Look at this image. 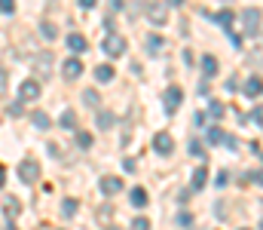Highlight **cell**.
I'll return each instance as SVG.
<instances>
[{
	"mask_svg": "<svg viewBox=\"0 0 263 230\" xmlns=\"http://www.w3.org/2000/svg\"><path fill=\"white\" fill-rule=\"evenodd\" d=\"M101 52H104L107 59H120L125 52V37L122 34H107V37L101 40Z\"/></svg>",
	"mask_w": 263,
	"mask_h": 230,
	"instance_id": "1",
	"label": "cell"
},
{
	"mask_svg": "<svg viewBox=\"0 0 263 230\" xmlns=\"http://www.w3.org/2000/svg\"><path fill=\"white\" fill-rule=\"evenodd\" d=\"M181 101H184V89L181 86H168L162 92V105H165V114H175L181 108Z\"/></svg>",
	"mask_w": 263,
	"mask_h": 230,
	"instance_id": "2",
	"label": "cell"
},
{
	"mask_svg": "<svg viewBox=\"0 0 263 230\" xmlns=\"http://www.w3.org/2000/svg\"><path fill=\"white\" fill-rule=\"evenodd\" d=\"M34 74H37L40 80H49V77H52V55H49V52L34 55Z\"/></svg>",
	"mask_w": 263,
	"mask_h": 230,
	"instance_id": "3",
	"label": "cell"
},
{
	"mask_svg": "<svg viewBox=\"0 0 263 230\" xmlns=\"http://www.w3.org/2000/svg\"><path fill=\"white\" fill-rule=\"evenodd\" d=\"M19 178H21V184H34L40 178V166L34 163V160H21L19 163Z\"/></svg>",
	"mask_w": 263,
	"mask_h": 230,
	"instance_id": "4",
	"label": "cell"
},
{
	"mask_svg": "<svg viewBox=\"0 0 263 230\" xmlns=\"http://www.w3.org/2000/svg\"><path fill=\"white\" fill-rule=\"evenodd\" d=\"M40 98V83L37 80H25V83H19V101L25 105V101H37Z\"/></svg>",
	"mask_w": 263,
	"mask_h": 230,
	"instance_id": "5",
	"label": "cell"
},
{
	"mask_svg": "<svg viewBox=\"0 0 263 230\" xmlns=\"http://www.w3.org/2000/svg\"><path fill=\"white\" fill-rule=\"evenodd\" d=\"M61 74H64V80H80L83 77V59H64L61 62Z\"/></svg>",
	"mask_w": 263,
	"mask_h": 230,
	"instance_id": "6",
	"label": "cell"
},
{
	"mask_svg": "<svg viewBox=\"0 0 263 230\" xmlns=\"http://www.w3.org/2000/svg\"><path fill=\"white\" fill-rule=\"evenodd\" d=\"M153 151H156L159 157H168L171 151H175V138H171L168 132H156V138H153Z\"/></svg>",
	"mask_w": 263,
	"mask_h": 230,
	"instance_id": "7",
	"label": "cell"
},
{
	"mask_svg": "<svg viewBox=\"0 0 263 230\" xmlns=\"http://www.w3.org/2000/svg\"><path fill=\"white\" fill-rule=\"evenodd\" d=\"M260 9H245L242 13V22H245V34H257L260 31Z\"/></svg>",
	"mask_w": 263,
	"mask_h": 230,
	"instance_id": "8",
	"label": "cell"
},
{
	"mask_svg": "<svg viewBox=\"0 0 263 230\" xmlns=\"http://www.w3.org/2000/svg\"><path fill=\"white\" fill-rule=\"evenodd\" d=\"M242 92H245L248 98H260V95H263V80H260L257 74H251V77L245 80V86H242Z\"/></svg>",
	"mask_w": 263,
	"mask_h": 230,
	"instance_id": "9",
	"label": "cell"
},
{
	"mask_svg": "<svg viewBox=\"0 0 263 230\" xmlns=\"http://www.w3.org/2000/svg\"><path fill=\"white\" fill-rule=\"evenodd\" d=\"M122 190V181L117 175H110V178H101V193L104 197H113V193H120Z\"/></svg>",
	"mask_w": 263,
	"mask_h": 230,
	"instance_id": "10",
	"label": "cell"
},
{
	"mask_svg": "<svg viewBox=\"0 0 263 230\" xmlns=\"http://www.w3.org/2000/svg\"><path fill=\"white\" fill-rule=\"evenodd\" d=\"M67 46H71V52H77V55L89 49V43H86L83 34H67Z\"/></svg>",
	"mask_w": 263,
	"mask_h": 230,
	"instance_id": "11",
	"label": "cell"
},
{
	"mask_svg": "<svg viewBox=\"0 0 263 230\" xmlns=\"http://www.w3.org/2000/svg\"><path fill=\"white\" fill-rule=\"evenodd\" d=\"M208 19H214L217 22V25H223V31H230L233 28V13H230V9H221V13H214V16H208Z\"/></svg>",
	"mask_w": 263,
	"mask_h": 230,
	"instance_id": "12",
	"label": "cell"
},
{
	"mask_svg": "<svg viewBox=\"0 0 263 230\" xmlns=\"http://www.w3.org/2000/svg\"><path fill=\"white\" fill-rule=\"evenodd\" d=\"M113 77H117V71H113L110 65H98L95 68V80H98V83H110Z\"/></svg>",
	"mask_w": 263,
	"mask_h": 230,
	"instance_id": "13",
	"label": "cell"
},
{
	"mask_svg": "<svg viewBox=\"0 0 263 230\" xmlns=\"http://www.w3.org/2000/svg\"><path fill=\"white\" fill-rule=\"evenodd\" d=\"M214 74H217V59H214V55H205V59H202V77L211 80Z\"/></svg>",
	"mask_w": 263,
	"mask_h": 230,
	"instance_id": "14",
	"label": "cell"
},
{
	"mask_svg": "<svg viewBox=\"0 0 263 230\" xmlns=\"http://www.w3.org/2000/svg\"><path fill=\"white\" fill-rule=\"evenodd\" d=\"M129 200H132V206H135V209H144V206H147V190H144V187H132Z\"/></svg>",
	"mask_w": 263,
	"mask_h": 230,
	"instance_id": "15",
	"label": "cell"
},
{
	"mask_svg": "<svg viewBox=\"0 0 263 230\" xmlns=\"http://www.w3.org/2000/svg\"><path fill=\"white\" fill-rule=\"evenodd\" d=\"M205 181H208V169L199 166L196 172H193V187H190V190H202V187H205Z\"/></svg>",
	"mask_w": 263,
	"mask_h": 230,
	"instance_id": "16",
	"label": "cell"
},
{
	"mask_svg": "<svg viewBox=\"0 0 263 230\" xmlns=\"http://www.w3.org/2000/svg\"><path fill=\"white\" fill-rule=\"evenodd\" d=\"M40 34H43V37H46V40H55V37H59V25H55V22H40Z\"/></svg>",
	"mask_w": 263,
	"mask_h": 230,
	"instance_id": "17",
	"label": "cell"
},
{
	"mask_svg": "<svg viewBox=\"0 0 263 230\" xmlns=\"http://www.w3.org/2000/svg\"><path fill=\"white\" fill-rule=\"evenodd\" d=\"M3 212H6V218H19V212H21L19 200H16V197H6V200H3Z\"/></svg>",
	"mask_w": 263,
	"mask_h": 230,
	"instance_id": "18",
	"label": "cell"
},
{
	"mask_svg": "<svg viewBox=\"0 0 263 230\" xmlns=\"http://www.w3.org/2000/svg\"><path fill=\"white\" fill-rule=\"evenodd\" d=\"M59 126H61V129H74V126H77V111L67 108L61 117H59Z\"/></svg>",
	"mask_w": 263,
	"mask_h": 230,
	"instance_id": "19",
	"label": "cell"
},
{
	"mask_svg": "<svg viewBox=\"0 0 263 230\" xmlns=\"http://www.w3.org/2000/svg\"><path fill=\"white\" fill-rule=\"evenodd\" d=\"M83 105H89V108H98L101 105V95L95 89H83Z\"/></svg>",
	"mask_w": 263,
	"mask_h": 230,
	"instance_id": "20",
	"label": "cell"
},
{
	"mask_svg": "<svg viewBox=\"0 0 263 230\" xmlns=\"http://www.w3.org/2000/svg\"><path fill=\"white\" fill-rule=\"evenodd\" d=\"M49 114L46 111H34V126H37V129H49Z\"/></svg>",
	"mask_w": 263,
	"mask_h": 230,
	"instance_id": "21",
	"label": "cell"
},
{
	"mask_svg": "<svg viewBox=\"0 0 263 230\" xmlns=\"http://www.w3.org/2000/svg\"><path fill=\"white\" fill-rule=\"evenodd\" d=\"M223 138H226V132L221 129V126H211V129H208V141L211 144H223Z\"/></svg>",
	"mask_w": 263,
	"mask_h": 230,
	"instance_id": "22",
	"label": "cell"
},
{
	"mask_svg": "<svg viewBox=\"0 0 263 230\" xmlns=\"http://www.w3.org/2000/svg\"><path fill=\"white\" fill-rule=\"evenodd\" d=\"M77 206H80L77 200H71V197H67V200L61 203V212H64V218H74V215H77Z\"/></svg>",
	"mask_w": 263,
	"mask_h": 230,
	"instance_id": "23",
	"label": "cell"
},
{
	"mask_svg": "<svg viewBox=\"0 0 263 230\" xmlns=\"http://www.w3.org/2000/svg\"><path fill=\"white\" fill-rule=\"evenodd\" d=\"M113 123H117V117H113L110 111H101L98 114V126H101V129H107V126H113Z\"/></svg>",
	"mask_w": 263,
	"mask_h": 230,
	"instance_id": "24",
	"label": "cell"
},
{
	"mask_svg": "<svg viewBox=\"0 0 263 230\" xmlns=\"http://www.w3.org/2000/svg\"><path fill=\"white\" fill-rule=\"evenodd\" d=\"M223 114H226V108L221 105V101H211V105H208V117H214V120H221Z\"/></svg>",
	"mask_w": 263,
	"mask_h": 230,
	"instance_id": "25",
	"label": "cell"
},
{
	"mask_svg": "<svg viewBox=\"0 0 263 230\" xmlns=\"http://www.w3.org/2000/svg\"><path fill=\"white\" fill-rule=\"evenodd\" d=\"M77 144L83 147V151H89V147H92V135H86V132H77Z\"/></svg>",
	"mask_w": 263,
	"mask_h": 230,
	"instance_id": "26",
	"label": "cell"
},
{
	"mask_svg": "<svg viewBox=\"0 0 263 230\" xmlns=\"http://www.w3.org/2000/svg\"><path fill=\"white\" fill-rule=\"evenodd\" d=\"M0 13H3V16H13V13H16V0H0Z\"/></svg>",
	"mask_w": 263,
	"mask_h": 230,
	"instance_id": "27",
	"label": "cell"
},
{
	"mask_svg": "<svg viewBox=\"0 0 263 230\" xmlns=\"http://www.w3.org/2000/svg\"><path fill=\"white\" fill-rule=\"evenodd\" d=\"M190 154H193V157H205V147H202L199 138H193V141H190Z\"/></svg>",
	"mask_w": 263,
	"mask_h": 230,
	"instance_id": "28",
	"label": "cell"
},
{
	"mask_svg": "<svg viewBox=\"0 0 263 230\" xmlns=\"http://www.w3.org/2000/svg\"><path fill=\"white\" fill-rule=\"evenodd\" d=\"M132 230H150V221H147V218H135V221H132Z\"/></svg>",
	"mask_w": 263,
	"mask_h": 230,
	"instance_id": "29",
	"label": "cell"
},
{
	"mask_svg": "<svg viewBox=\"0 0 263 230\" xmlns=\"http://www.w3.org/2000/svg\"><path fill=\"white\" fill-rule=\"evenodd\" d=\"M147 46H150V52H156V49H162V37H150V43H147Z\"/></svg>",
	"mask_w": 263,
	"mask_h": 230,
	"instance_id": "30",
	"label": "cell"
},
{
	"mask_svg": "<svg viewBox=\"0 0 263 230\" xmlns=\"http://www.w3.org/2000/svg\"><path fill=\"white\" fill-rule=\"evenodd\" d=\"M226 181H230V172H226V169H223V172H221V175H217V181H214V184H217V187H223V184H226Z\"/></svg>",
	"mask_w": 263,
	"mask_h": 230,
	"instance_id": "31",
	"label": "cell"
},
{
	"mask_svg": "<svg viewBox=\"0 0 263 230\" xmlns=\"http://www.w3.org/2000/svg\"><path fill=\"white\" fill-rule=\"evenodd\" d=\"M251 181H254V184H260V187H263V169L260 172H251V175H248Z\"/></svg>",
	"mask_w": 263,
	"mask_h": 230,
	"instance_id": "32",
	"label": "cell"
},
{
	"mask_svg": "<svg viewBox=\"0 0 263 230\" xmlns=\"http://www.w3.org/2000/svg\"><path fill=\"white\" fill-rule=\"evenodd\" d=\"M150 22H156V25H162V22H165V13H156V9H153V13H150Z\"/></svg>",
	"mask_w": 263,
	"mask_h": 230,
	"instance_id": "33",
	"label": "cell"
},
{
	"mask_svg": "<svg viewBox=\"0 0 263 230\" xmlns=\"http://www.w3.org/2000/svg\"><path fill=\"white\" fill-rule=\"evenodd\" d=\"M190 221H193V218L184 212V215H178V224H184V227H190Z\"/></svg>",
	"mask_w": 263,
	"mask_h": 230,
	"instance_id": "34",
	"label": "cell"
},
{
	"mask_svg": "<svg viewBox=\"0 0 263 230\" xmlns=\"http://www.w3.org/2000/svg\"><path fill=\"white\" fill-rule=\"evenodd\" d=\"M239 89V80L236 77H230V83H226V92H236Z\"/></svg>",
	"mask_w": 263,
	"mask_h": 230,
	"instance_id": "35",
	"label": "cell"
},
{
	"mask_svg": "<svg viewBox=\"0 0 263 230\" xmlns=\"http://www.w3.org/2000/svg\"><path fill=\"white\" fill-rule=\"evenodd\" d=\"M98 3V0H80V6H83V9H92Z\"/></svg>",
	"mask_w": 263,
	"mask_h": 230,
	"instance_id": "36",
	"label": "cell"
},
{
	"mask_svg": "<svg viewBox=\"0 0 263 230\" xmlns=\"http://www.w3.org/2000/svg\"><path fill=\"white\" fill-rule=\"evenodd\" d=\"M3 181H6V172H3V166H0V187H3Z\"/></svg>",
	"mask_w": 263,
	"mask_h": 230,
	"instance_id": "37",
	"label": "cell"
},
{
	"mask_svg": "<svg viewBox=\"0 0 263 230\" xmlns=\"http://www.w3.org/2000/svg\"><path fill=\"white\" fill-rule=\"evenodd\" d=\"M181 3H184V0H168V6H181Z\"/></svg>",
	"mask_w": 263,
	"mask_h": 230,
	"instance_id": "38",
	"label": "cell"
},
{
	"mask_svg": "<svg viewBox=\"0 0 263 230\" xmlns=\"http://www.w3.org/2000/svg\"><path fill=\"white\" fill-rule=\"evenodd\" d=\"M6 230H16V224H6Z\"/></svg>",
	"mask_w": 263,
	"mask_h": 230,
	"instance_id": "39",
	"label": "cell"
},
{
	"mask_svg": "<svg viewBox=\"0 0 263 230\" xmlns=\"http://www.w3.org/2000/svg\"><path fill=\"white\" fill-rule=\"evenodd\" d=\"M257 230H263V218H260V224H257Z\"/></svg>",
	"mask_w": 263,
	"mask_h": 230,
	"instance_id": "40",
	"label": "cell"
},
{
	"mask_svg": "<svg viewBox=\"0 0 263 230\" xmlns=\"http://www.w3.org/2000/svg\"><path fill=\"white\" fill-rule=\"evenodd\" d=\"M239 230H251V227H239Z\"/></svg>",
	"mask_w": 263,
	"mask_h": 230,
	"instance_id": "41",
	"label": "cell"
},
{
	"mask_svg": "<svg viewBox=\"0 0 263 230\" xmlns=\"http://www.w3.org/2000/svg\"><path fill=\"white\" fill-rule=\"evenodd\" d=\"M110 230H120V227H110Z\"/></svg>",
	"mask_w": 263,
	"mask_h": 230,
	"instance_id": "42",
	"label": "cell"
}]
</instances>
